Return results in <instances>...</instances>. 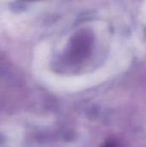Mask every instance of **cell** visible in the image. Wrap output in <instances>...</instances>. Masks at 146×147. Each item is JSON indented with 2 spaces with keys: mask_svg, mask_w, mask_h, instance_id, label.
Returning a JSON list of instances; mask_svg holds the SVG:
<instances>
[{
  "mask_svg": "<svg viewBox=\"0 0 146 147\" xmlns=\"http://www.w3.org/2000/svg\"><path fill=\"white\" fill-rule=\"evenodd\" d=\"M104 147H115V145L114 143H108V144H107Z\"/></svg>",
  "mask_w": 146,
  "mask_h": 147,
  "instance_id": "cell-1",
  "label": "cell"
}]
</instances>
